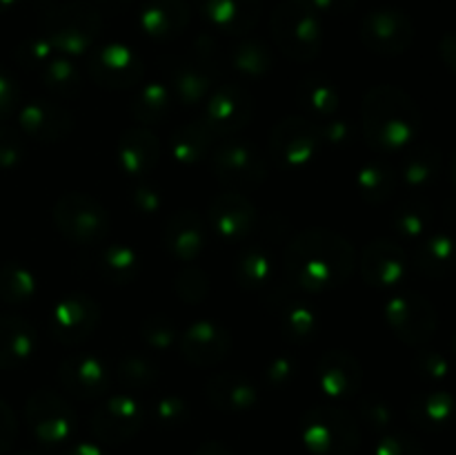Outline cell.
Instances as JSON below:
<instances>
[{
    "label": "cell",
    "instance_id": "obj_1",
    "mask_svg": "<svg viewBox=\"0 0 456 455\" xmlns=\"http://www.w3.org/2000/svg\"><path fill=\"white\" fill-rule=\"evenodd\" d=\"M365 132L379 150H401L419 132L421 114L412 98L396 87H379L365 98Z\"/></svg>",
    "mask_w": 456,
    "mask_h": 455
},
{
    "label": "cell",
    "instance_id": "obj_2",
    "mask_svg": "<svg viewBox=\"0 0 456 455\" xmlns=\"http://www.w3.org/2000/svg\"><path fill=\"white\" fill-rule=\"evenodd\" d=\"M303 440L314 455H352L359 431L343 410L316 409L303 418Z\"/></svg>",
    "mask_w": 456,
    "mask_h": 455
},
{
    "label": "cell",
    "instance_id": "obj_3",
    "mask_svg": "<svg viewBox=\"0 0 456 455\" xmlns=\"http://www.w3.org/2000/svg\"><path fill=\"white\" fill-rule=\"evenodd\" d=\"M321 235L323 232H307L301 241L289 248L288 254V268L297 275V279H301V284L310 285V288H321V285H332L338 284L341 279H346L343 272H338L337 268L328 266L323 261H334V263H352L350 250L341 254H334V257H323L328 244L321 241ZM328 235V241H330Z\"/></svg>",
    "mask_w": 456,
    "mask_h": 455
},
{
    "label": "cell",
    "instance_id": "obj_4",
    "mask_svg": "<svg viewBox=\"0 0 456 455\" xmlns=\"http://www.w3.org/2000/svg\"><path fill=\"white\" fill-rule=\"evenodd\" d=\"M274 36L285 54L301 61L319 52V22L301 3H289L276 12Z\"/></svg>",
    "mask_w": 456,
    "mask_h": 455
},
{
    "label": "cell",
    "instance_id": "obj_5",
    "mask_svg": "<svg viewBox=\"0 0 456 455\" xmlns=\"http://www.w3.org/2000/svg\"><path fill=\"white\" fill-rule=\"evenodd\" d=\"M29 426L45 444H61L74 431V413L53 393H36L27 406Z\"/></svg>",
    "mask_w": 456,
    "mask_h": 455
},
{
    "label": "cell",
    "instance_id": "obj_6",
    "mask_svg": "<svg viewBox=\"0 0 456 455\" xmlns=\"http://www.w3.org/2000/svg\"><path fill=\"white\" fill-rule=\"evenodd\" d=\"M387 319L395 326L396 335L408 343L428 342L436 326L435 308L419 294L396 297L387 306Z\"/></svg>",
    "mask_w": 456,
    "mask_h": 455
},
{
    "label": "cell",
    "instance_id": "obj_7",
    "mask_svg": "<svg viewBox=\"0 0 456 455\" xmlns=\"http://www.w3.org/2000/svg\"><path fill=\"white\" fill-rule=\"evenodd\" d=\"M363 38L374 52L401 54L412 43L414 27L405 13L383 9L365 18Z\"/></svg>",
    "mask_w": 456,
    "mask_h": 455
},
{
    "label": "cell",
    "instance_id": "obj_8",
    "mask_svg": "<svg viewBox=\"0 0 456 455\" xmlns=\"http://www.w3.org/2000/svg\"><path fill=\"white\" fill-rule=\"evenodd\" d=\"M141 426V409L136 401L116 397L107 401L101 410L92 418V428L98 440H105L110 444L129 440Z\"/></svg>",
    "mask_w": 456,
    "mask_h": 455
},
{
    "label": "cell",
    "instance_id": "obj_9",
    "mask_svg": "<svg viewBox=\"0 0 456 455\" xmlns=\"http://www.w3.org/2000/svg\"><path fill=\"white\" fill-rule=\"evenodd\" d=\"M58 223L69 236L92 241L105 232V212L83 196H69L58 205Z\"/></svg>",
    "mask_w": 456,
    "mask_h": 455
},
{
    "label": "cell",
    "instance_id": "obj_10",
    "mask_svg": "<svg viewBox=\"0 0 456 455\" xmlns=\"http://www.w3.org/2000/svg\"><path fill=\"white\" fill-rule=\"evenodd\" d=\"M89 74L94 76L96 83L125 87L138 79L141 70H138V61L134 58V54H129L125 47H107L96 58H92Z\"/></svg>",
    "mask_w": 456,
    "mask_h": 455
},
{
    "label": "cell",
    "instance_id": "obj_11",
    "mask_svg": "<svg viewBox=\"0 0 456 455\" xmlns=\"http://www.w3.org/2000/svg\"><path fill=\"white\" fill-rule=\"evenodd\" d=\"M405 254L403 250L390 241H377L365 252V279L377 285L399 284L405 275Z\"/></svg>",
    "mask_w": 456,
    "mask_h": 455
},
{
    "label": "cell",
    "instance_id": "obj_12",
    "mask_svg": "<svg viewBox=\"0 0 456 455\" xmlns=\"http://www.w3.org/2000/svg\"><path fill=\"white\" fill-rule=\"evenodd\" d=\"M56 335L62 342H80L96 324L98 310L87 297L65 299L56 310Z\"/></svg>",
    "mask_w": 456,
    "mask_h": 455
},
{
    "label": "cell",
    "instance_id": "obj_13",
    "mask_svg": "<svg viewBox=\"0 0 456 455\" xmlns=\"http://www.w3.org/2000/svg\"><path fill=\"white\" fill-rule=\"evenodd\" d=\"M61 379L65 386H69L71 393L80 397L101 395L107 386L105 366L98 364L92 357H83V360L69 361V364L62 366Z\"/></svg>",
    "mask_w": 456,
    "mask_h": 455
},
{
    "label": "cell",
    "instance_id": "obj_14",
    "mask_svg": "<svg viewBox=\"0 0 456 455\" xmlns=\"http://www.w3.org/2000/svg\"><path fill=\"white\" fill-rule=\"evenodd\" d=\"M417 266L428 277H445L456 266V239L439 232L417 248Z\"/></svg>",
    "mask_w": 456,
    "mask_h": 455
},
{
    "label": "cell",
    "instance_id": "obj_15",
    "mask_svg": "<svg viewBox=\"0 0 456 455\" xmlns=\"http://www.w3.org/2000/svg\"><path fill=\"white\" fill-rule=\"evenodd\" d=\"M34 351V328L20 319H0V368H12Z\"/></svg>",
    "mask_w": 456,
    "mask_h": 455
},
{
    "label": "cell",
    "instance_id": "obj_16",
    "mask_svg": "<svg viewBox=\"0 0 456 455\" xmlns=\"http://www.w3.org/2000/svg\"><path fill=\"white\" fill-rule=\"evenodd\" d=\"M200 7L225 29H243L256 16V0H200Z\"/></svg>",
    "mask_w": 456,
    "mask_h": 455
},
{
    "label": "cell",
    "instance_id": "obj_17",
    "mask_svg": "<svg viewBox=\"0 0 456 455\" xmlns=\"http://www.w3.org/2000/svg\"><path fill=\"white\" fill-rule=\"evenodd\" d=\"M454 413V400L448 393H428V395L419 397L412 404V418L419 426L426 428H439L450 422Z\"/></svg>",
    "mask_w": 456,
    "mask_h": 455
},
{
    "label": "cell",
    "instance_id": "obj_18",
    "mask_svg": "<svg viewBox=\"0 0 456 455\" xmlns=\"http://www.w3.org/2000/svg\"><path fill=\"white\" fill-rule=\"evenodd\" d=\"M441 154L430 145H421L410 152L403 161V177L410 186L423 187L439 177Z\"/></svg>",
    "mask_w": 456,
    "mask_h": 455
},
{
    "label": "cell",
    "instance_id": "obj_19",
    "mask_svg": "<svg viewBox=\"0 0 456 455\" xmlns=\"http://www.w3.org/2000/svg\"><path fill=\"white\" fill-rule=\"evenodd\" d=\"M432 223V205L426 199H410L396 212V228L405 236H421Z\"/></svg>",
    "mask_w": 456,
    "mask_h": 455
},
{
    "label": "cell",
    "instance_id": "obj_20",
    "mask_svg": "<svg viewBox=\"0 0 456 455\" xmlns=\"http://www.w3.org/2000/svg\"><path fill=\"white\" fill-rule=\"evenodd\" d=\"M225 395V397H218L216 401L221 409H234V410H240V409H248L249 404L254 401V388L249 386V384L245 382H232V379L223 377V379H216V382L212 384V395Z\"/></svg>",
    "mask_w": 456,
    "mask_h": 455
},
{
    "label": "cell",
    "instance_id": "obj_21",
    "mask_svg": "<svg viewBox=\"0 0 456 455\" xmlns=\"http://www.w3.org/2000/svg\"><path fill=\"white\" fill-rule=\"evenodd\" d=\"M31 293V279L20 270V268L7 266L0 270V294L7 302H25L27 294Z\"/></svg>",
    "mask_w": 456,
    "mask_h": 455
},
{
    "label": "cell",
    "instance_id": "obj_22",
    "mask_svg": "<svg viewBox=\"0 0 456 455\" xmlns=\"http://www.w3.org/2000/svg\"><path fill=\"white\" fill-rule=\"evenodd\" d=\"M363 181L368 183L365 194H368L372 201L386 199V196H390L392 187H395V178H392L390 170H381V168L365 170Z\"/></svg>",
    "mask_w": 456,
    "mask_h": 455
},
{
    "label": "cell",
    "instance_id": "obj_23",
    "mask_svg": "<svg viewBox=\"0 0 456 455\" xmlns=\"http://www.w3.org/2000/svg\"><path fill=\"white\" fill-rule=\"evenodd\" d=\"M377 455H423V449L417 440L408 435H390L383 437L377 446Z\"/></svg>",
    "mask_w": 456,
    "mask_h": 455
},
{
    "label": "cell",
    "instance_id": "obj_24",
    "mask_svg": "<svg viewBox=\"0 0 456 455\" xmlns=\"http://www.w3.org/2000/svg\"><path fill=\"white\" fill-rule=\"evenodd\" d=\"M13 435H16V422H13L7 406L0 401V453H4L12 446Z\"/></svg>",
    "mask_w": 456,
    "mask_h": 455
},
{
    "label": "cell",
    "instance_id": "obj_25",
    "mask_svg": "<svg viewBox=\"0 0 456 455\" xmlns=\"http://www.w3.org/2000/svg\"><path fill=\"white\" fill-rule=\"evenodd\" d=\"M13 105H16V85L0 70V119L7 116L13 110Z\"/></svg>",
    "mask_w": 456,
    "mask_h": 455
},
{
    "label": "cell",
    "instance_id": "obj_26",
    "mask_svg": "<svg viewBox=\"0 0 456 455\" xmlns=\"http://www.w3.org/2000/svg\"><path fill=\"white\" fill-rule=\"evenodd\" d=\"M421 370H426V375H430V377H445L448 375V360L441 357L439 352H426L421 357Z\"/></svg>",
    "mask_w": 456,
    "mask_h": 455
},
{
    "label": "cell",
    "instance_id": "obj_27",
    "mask_svg": "<svg viewBox=\"0 0 456 455\" xmlns=\"http://www.w3.org/2000/svg\"><path fill=\"white\" fill-rule=\"evenodd\" d=\"M439 52L444 62L448 65V70H452L456 74V34L444 36V40L439 45Z\"/></svg>",
    "mask_w": 456,
    "mask_h": 455
},
{
    "label": "cell",
    "instance_id": "obj_28",
    "mask_svg": "<svg viewBox=\"0 0 456 455\" xmlns=\"http://www.w3.org/2000/svg\"><path fill=\"white\" fill-rule=\"evenodd\" d=\"M196 455H230V451L223 444H218V442H208V444H203L196 451Z\"/></svg>",
    "mask_w": 456,
    "mask_h": 455
},
{
    "label": "cell",
    "instance_id": "obj_29",
    "mask_svg": "<svg viewBox=\"0 0 456 455\" xmlns=\"http://www.w3.org/2000/svg\"><path fill=\"white\" fill-rule=\"evenodd\" d=\"M62 455H107V453H102V451L98 449V446L78 444V446H74V449L65 451V453H62Z\"/></svg>",
    "mask_w": 456,
    "mask_h": 455
},
{
    "label": "cell",
    "instance_id": "obj_30",
    "mask_svg": "<svg viewBox=\"0 0 456 455\" xmlns=\"http://www.w3.org/2000/svg\"><path fill=\"white\" fill-rule=\"evenodd\" d=\"M450 178H452V183L456 187V150H454L452 159H450Z\"/></svg>",
    "mask_w": 456,
    "mask_h": 455
},
{
    "label": "cell",
    "instance_id": "obj_31",
    "mask_svg": "<svg viewBox=\"0 0 456 455\" xmlns=\"http://www.w3.org/2000/svg\"><path fill=\"white\" fill-rule=\"evenodd\" d=\"M452 351H454V355H456V335H454V339H452Z\"/></svg>",
    "mask_w": 456,
    "mask_h": 455
},
{
    "label": "cell",
    "instance_id": "obj_32",
    "mask_svg": "<svg viewBox=\"0 0 456 455\" xmlns=\"http://www.w3.org/2000/svg\"><path fill=\"white\" fill-rule=\"evenodd\" d=\"M20 455H34V453H20Z\"/></svg>",
    "mask_w": 456,
    "mask_h": 455
}]
</instances>
